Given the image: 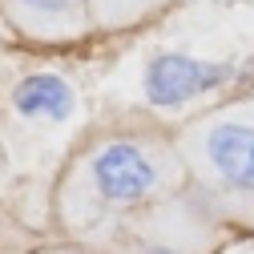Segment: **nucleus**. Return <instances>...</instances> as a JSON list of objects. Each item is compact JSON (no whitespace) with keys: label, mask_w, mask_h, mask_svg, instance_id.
Listing matches in <instances>:
<instances>
[{"label":"nucleus","mask_w":254,"mask_h":254,"mask_svg":"<svg viewBox=\"0 0 254 254\" xmlns=\"http://www.w3.org/2000/svg\"><path fill=\"white\" fill-rule=\"evenodd\" d=\"M186 174L178 145L133 129L105 133L73 157L57 206L73 234H97L182 194Z\"/></svg>","instance_id":"1"},{"label":"nucleus","mask_w":254,"mask_h":254,"mask_svg":"<svg viewBox=\"0 0 254 254\" xmlns=\"http://www.w3.org/2000/svg\"><path fill=\"white\" fill-rule=\"evenodd\" d=\"M186 170L202 182V198L222 206H254V101L214 109L182 133Z\"/></svg>","instance_id":"2"},{"label":"nucleus","mask_w":254,"mask_h":254,"mask_svg":"<svg viewBox=\"0 0 254 254\" xmlns=\"http://www.w3.org/2000/svg\"><path fill=\"white\" fill-rule=\"evenodd\" d=\"M214 206L198 194H174L129 222H121L117 254H210Z\"/></svg>","instance_id":"3"},{"label":"nucleus","mask_w":254,"mask_h":254,"mask_svg":"<svg viewBox=\"0 0 254 254\" xmlns=\"http://www.w3.org/2000/svg\"><path fill=\"white\" fill-rule=\"evenodd\" d=\"M234 81L230 61L194 57L182 49H162L141 65V97L153 109H186L194 101L214 97Z\"/></svg>","instance_id":"4"},{"label":"nucleus","mask_w":254,"mask_h":254,"mask_svg":"<svg viewBox=\"0 0 254 254\" xmlns=\"http://www.w3.org/2000/svg\"><path fill=\"white\" fill-rule=\"evenodd\" d=\"M0 16L37 45H73L93 33L85 0H0Z\"/></svg>","instance_id":"5"},{"label":"nucleus","mask_w":254,"mask_h":254,"mask_svg":"<svg viewBox=\"0 0 254 254\" xmlns=\"http://www.w3.org/2000/svg\"><path fill=\"white\" fill-rule=\"evenodd\" d=\"M8 105L24 125H69L81 109V93L65 73L37 69L12 85Z\"/></svg>","instance_id":"6"},{"label":"nucleus","mask_w":254,"mask_h":254,"mask_svg":"<svg viewBox=\"0 0 254 254\" xmlns=\"http://www.w3.org/2000/svg\"><path fill=\"white\" fill-rule=\"evenodd\" d=\"M85 4L93 33H125V28H137L157 12H166L174 0H85Z\"/></svg>","instance_id":"7"},{"label":"nucleus","mask_w":254,"mask_h":254,"mask_svg":"<svg viewBox=\"0 0 254 254\" xmlns=\"http://www.w3.org/2000/svg\"><path fill=\"white\" fill-rule=\"evenodd\" d=\"M214 254H254V238L246 234V238H234V242H226V246H218Z\"/></svg>","instance_id":"8"},{"label":"nucleus","mask_w":254,"mask_h":254,"mask_svg":"<svg viewBox=\"0 0 254 254\" xmlns=\"http://www.w3.org/2000/svg\"><path fill=\"white\" fill-rule=\"evenodd\" d=\"M45 254H97V250H81V246H61V250H45Z\"/></svg>","instance_id":"9"}]
</instances>
